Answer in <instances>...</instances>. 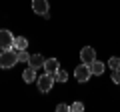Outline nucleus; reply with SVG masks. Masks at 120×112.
Listing matches in <instances>:
<instances>
[{
  "label": "nucleus",
  "instance_id": "obj_1",
  "mask_svg": "<svg viewBox=\"0 0 120 112\" xmlns=\"http://www.w3.org/2000/svg\"><path fill=\"white\" fill-rule=\"evenodd\" d=\"M18 62V50L16 48H6L0 54V68H12Z\"/></svg>",
  "mask_w": 120,
  "mask_h": 112
},
{
  "label": "nucleus",
  "instance_id": "obj_2",
  "mask_svg": "<svg viewBox=\"0 0 120 112\" xmlns=\"http://www.w3.org/2000/svg\"><path fill=\"white\" fill-rule=\"evenodd\" d=\"M54 76L52 74H44V76H40V78H36V84H38V90L40 92H50L52 90V86H54Z\"/></svg>",
  "mask_w": 120,
  "mask_h": 112
},
{
  "label": "nucleus",
  "instance_id": "obj_3",
  "mask_svg": "<svg viewBox=\"0 0 120 112\" xmlns=\"http://www.w3.org/2000/svg\"><path fill=\"white\" fill-rule=\"evenodd\" d=\"M74 76H76L78 82H88V78L92 76V72H90V66L82 62L80 66H76V68H74Z\"/></svg>",
  "mask_w": 120,
  "mask_h": 112
},
{
  "label": "nucleus",
  "instance_id": "obj_4",
  "mask_svg": "<svg viewBox=\"0 0 120 112\" xmlns=\"http://www.w3.org/2000/svg\"><path fill=\"white\" fill-rule=\"evenodd\" d=\"M32 10H34L38 16L48 18V10H50V6H48V0H32Z\"/></svg>",
  "mask_w": 120,
  "mask_h": 112
},
{
  "label": "nucleus",
  "instance_id": "obj_5",
  "mask_svg": "<svg viewBox=\"0 0 120 112\" xmlns=\"http://www.w3.org/2000/svg\"><path fill=\"white\" fill-rule=\"evenodd\" d=\"M0 48L6 50V48H14V36L8 30H0Z\"/></svg>",
  "mask_w": 120,
  "mask_h": 112
},
{
  "label": "nucleus",
  "instance_id": "obj_6",
  "mask_svg": "<svg viewBox=\"0 0 120 112\" xmlns=\"http://www.w3.org/2000/svg\"><path fill=\"white\" fill-rule=\"evenodd\" d=\"M80 60L84 62V64H92V62L96 60V52H94V48L84 46V48L80 50Z\"/></svg>",
  "mask_w": 120,
  "mask_h": 112
},
{
  "label": "nucleus",
  "instance_id": "obj_7",
  "mask_svg": "<svg viewBox=\"0 0 120 112\" xmlns=\"http://www.w3.org/2000/svg\"><path fill=\"white\" fill-rule=\"evenodd\" d=\"M44 62H46V58H44L42 54H30V60H28V64L32 66V68H44Z\"/></svg>",
  "mask_w": 120,
  "mask_h": 112
},
{
  "label": "nucleus",
  "instance_id": "obj_8",
  "mask_svg": "<svg viewBox=\"0 0 120 112\" xmlns=\"http://www.w3.org/2000/svg\"><path fill=\"white\" fill-rule=\"evenodd\" d=\"M58 68H60V66H58V60H56V58H48V60L44 62V70H46L48 74H52V76H54V72Z\"/></svg>",
  "mask_w": 120,
  "mask_h": 112
},
{
  "label": "nucleus",
  "instance_id": "obj_9",
  "mask_svg": "<svg viewBox=\"0 0 120 112\" xmlns=\"http://www.w3.org/2000/svg\"><path fill=\"white\" fill-rule=\"evenodd\" d=\"M22 80L26 82V84H30V82L36 80V68H32V66H28V68L22 72Z\"/></svg>",
  "mask_w": 120,
  "mask_h": 112
},
{
  "label": "nucleus",
  "instance_id": "obj_10",
  "mask_svg": "<svg viewBox=\"0 0 120 112\" xmlns=\"http://www.w3.org/2000/svg\"><path fill=\"white\" fill-rule=\"evenodd\" d=\"M88 66H90V72L96 74V76H102L104 68H106V64H102V62H98V60H94L92 64H88Z\"/></svg>",
  "mask_w": 120,
  "mask_h": 112
},
{
  "label": "nucleus",
  "instance_id": "obj_11",
  "mask_svg": "<svg viewBox=\"0 0 120 112\" xmlns=\"http://www.w3.org/2000/svg\"><path fill=\"white\" fill-rule=\"evenodd\" d=\"M14 48H16V50H24V48H28V40H26L24 36H16V38H14Z\"/></svg>",
  "mask_w": 120,
  "mask_h": 112
},
{
  "label": "nucleus",
  "instance_id": "obj_12",
  "mask_svg": "<svg viewBox=\"0 0 120 112\" xmlns=\"http://www.w3.org/2000/svg\"><path fill=\"white\" fill-rule=\"evenodd\" d=\"M54 80H56V82H66V80H68V72L62 70V68H58V70L54 72Z\"/></svg>",
  "mask_w": 120,
  "mask_h": 112
},
{
  "label": "nucleus",
  "instance_id": "obj_13",
  "mask_svg": "<svg viewBox=\"0 0 120 112\" xmlns=\"http://www.w3.org/2000/svg\"><path fill=\"white\" fill-rule=\"evenodd\" d=\"M18 60H20V62H28L30 60V54L26 52V48H24V50H18Z\"/></svg>",
  "mask_w": 120,
  "mask_h": 112
},
{
  "label": "nucleus",
  "instance_id": "obj_14",
  "mask_svg": "<svg viewBox=\"0 0 120 112\" xmlns=\"http://www.w3.org/2000/svg\"><path fill=\"white\" fill-rule=\"evenodd\" d=\"M108 66H110L112 70H116V68H120V58H116V56H112L110 60H108Z\"/></svg>",
  "mask_w": 120,
  "mask_h": 112
},
{
  "label": "nucleus",
  "instance_id": "obj_15",
  "mask_svg": "<svg viewBox=\"0 0 120 112\" xmlns=\"http://www.w3.org/2000/svg\"><path fill=\"white\" fill-rule=\"evenodd\" d=\"M112 82H114V84H120V68L112 70Z\"/></svg>",
  "mask_w": 120,
  "mask_h": 112
},
{
  "label": "nucleus",
  "instance_id": "obj_16",
  "mask_svg": "<svg viewBox=\"0 0 120 112\" xmlns=\"http://www.w3.org/2000/svg\"><path fill=\"white\" fill-rule=\"evenodd\" d=\"M70 110H72V112H80V110H84V104H82V102H74L72 106H70Z\"/></svg>",
  "mask_w": 120,
  "mask_h": 112
},
{
  "label": "nucleus",
  "instance_id": "obj_17",
  "mask_svg": "<svg viewBox=\"0 0 120 112\" xmlns=\"http://www.w3.org/2000/svg\"><path fill=\"white\" fill-rule=\"evenodd\" d=\"M56 110H58V112H66V110H70V108L66 106V104H58V108H56Z\"/></svg>",
  "mask_w": 120,
  "mask_h": 112
}]
</instances>
